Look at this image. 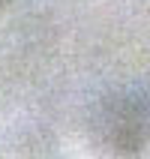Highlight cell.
Segmentation results:
<instances>
[{
  "label": "cell",
  "mask_w": 150,
  "mask_h": 159,
  "mask_svg": "<svg viewBox=\"0 0 150 159\" xmlns=\"http://www.w3.org/2000/svg\"><path fill=\"white\" fill-rule=\"evenodd\" d=\"M96 132L114 153L132 156L144 150L150 141V90L126 87L111 93L96 114Z\"/></svg>",
  "instance_id": "1"
}]
</instances>
